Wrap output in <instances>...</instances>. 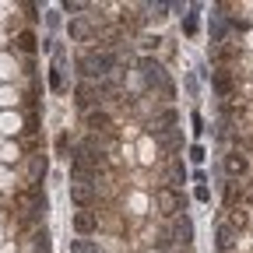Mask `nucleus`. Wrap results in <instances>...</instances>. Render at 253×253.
Here are the masks:
<instances>
[{"mask_svg": "<svg viewBox=\"0 0 253 253\" xmlns=\"http://www.w3.org/2000/svg\"><path fill=\"white\" fill-rule=\"evenodd\" d=\"M141 74H144V81L151 84V88H158L166 95V99H176V88H172V81L166 78V67L158 60H141Z\"/></svg>", "mask_w": 253, "mask_h": 253, "instance_id": "nucleus-1", "label": "nucleus"}, {"mask_svg": "<svg viewBox=\"0 0 253 253\" xmlns=\"http://www.w3.org/2000/svg\"><path fill=\"white\" fill-rule=\"evenodd\" d=\"M155 201H158V211H162L166 218H172V214L183 211V201H179V194H176L172 186H162V190L155 194Z\"/></svg>", "mask_w": 253, "mask_h": 253, "instance_id": "nucleus-2", "label": "nucleus"}, {"mask_svg": "<svg viewBox=\"0 0 253 253\" xmlns=\"http://www.w3.org/2000/svg\"><path fill=\"white\" fill-rule=\"evenodd\" d=\"M71 201L84 211V208L95 201V186H91V183H71Z\"/></svg>", "mask_w": 253, "mask_h": 253, "instance_id": "nucleus-3", "label": "nucleus"}, {"mask_svg": "<svg viewBox=\"0 0 253 253\" xmlns=\"http://www.w3.org/2000/svg\"><path fill=\"white\" fill-rule=\"evenodd\" d=\"M246 169H250V162H246V155H239V151L225 155V172H229V176H243Z\"/></svg>", "mask_w": 253, "mask_h": 253, "instance_id": "nucleus-4", "label": "nucleus"}, {"mask_svg": "<svg viewBox=\"0 0 253 253\" xmlns=\"http://www.w3.org/2000/svg\"><path fill=\"white\" fill-rule=\"evenodd\" d=\"M95 225H99V218H95L91 211H78V214H74V229H78L81 236L95 232Z\"/></svg>", "mask_w": 253, "mask_h": 253, "instance_id": "nucleus-5", "label": "nucleus"}, {"mask_svg": "<svg viewBox=\"0 0 253 253\" xmlns=\"http://www.w3.org/2000/svg\"><path fill=\"white\" fill-rule=\"evenodd\" d=\"M172 236H176L179 243H190V239H194V221H190L186 214H183V218H176V229H172Z\"/></svg>", "mask_w": 253, "mask_h": 253, "instance_id": "nucleus-6", "label": "nucleus"}, {"mask_svg": "<svg viewBox=\"0 0 253 253\" xmlns=\"http://www.w3.org/2000/svg\"><path fill=\"white\" fill-rule=\"evenodd\" d=\"M186 183V169H183V162H172L169 166V186L176 190V186H183Z\"/></svg>", "mask_w": 253, "mask_h": 253, "instance_id": "nucleus-7", "label": "nucleus"}, {"mask_svg": "<svg viewBox=\"0 0 253 253\" xmlns=\"http://www.w3.org/2000/svg\"><path fill=\"white\" fill-rule=\"evenodd\" d=\"M88 32H91V28H88V21H84V18H74V21H71V39L84 42V39H88Z\"/></svg>", "mask_w": 253, "mask_h": 253, "instance_id": "nucleus-8", "label": "nucleus"}, {"mask_svg": "<svg viewBox=\"0 0 253 253\" xmlns=\"http://www.w3.org/2000/svg\"><path fill=\"white\" fill-rule=\"evenodd\" d=\"M88 126H91V130H106V126H109V116H106L102 109H91V113H88Z\"/></svg>", "mask_w": 253, "mask_h": 253, "instance_id": "nucleus-9", "label": "nucleus"}, {"mask_svg": "<svg viewBox=\"0 0 253 253\" xmlns=\"http://www.w3.org/2000/svg\"><path fill=\"white\" fill-rule=\"evenodd\" d=\"M71 253H102V250L95 246L91 239H74V243H71Z\"/></svg>", "mask_w": 253, "mask_h": 253, "instance_id": "nucleus-10", "label": "nucleus"}, {"mask_svg": "<svg viewBox=\"0 0 253 253\" xmlns=\"http://www.w3.org/2000/svg\"><path fill=\"white\" fill-rule=\"evenodd\" d=\"M214 91H218V95H229V91H232V81H229L225 71H218V74H214Z\"/></svg>", "mask_w": 253, "mask_h": 253, "instance_id": "nucleus-11", "label": "nucleus"}, {"mask_svg": "<svg viewBox=\"0 0 253 253\" xmlns=\"http://www.w3.org/2000/svg\"><path fill=\"white\" fill-rule=\"evenodd\" d=\"M18 49L32 53V49H36V36H32V32H21V36H18Z\"/></svg>", "mask_w": 253, "mask_h": 253, "instance_id": "nucleus-12", "label": "nucleus"}, {"mask_svg": "<svg viewBox=\"0 0 253 253\" xmlns=\"http://www.w3.org/2000/svg\"><path fill=\"white\" fill-rule=\"evenodd\" d=\"M221 32H225V21H221V14H214L211 18V39L214 42H221Z\"/></svg>", "mask_w": 253, "mask_h": 253, "instance_id": "nucleus-13", "label": "nucleus"}, {"mask_svg": "<svg viewBox=\"0 0 253 253\" xmlns=\"http://www.w3.org/2000/svg\"><path fill=\"white\" fill-rule=\"evenodd\" d=\"M183 28H186V36H194V32H197V7H194V11H190V14H186V21H183Z\"/></svg>", "mask_w": 253, "mask_h": 253, "instance_id": "nucleus-14", "label": "nucleus"}, {"mask_svg": "<svg viewBox=\"0 0 253 253\" xmlns=\"http://www.w3.org/2000/svg\"><path fill=\"white\" fill-rule=\"evenodd\" d=\"M49 88H53V91H60V88H63V74H60V67H53V71H49Z\"/></svg>", "mask_w": 253, "mask_h": 253, "instance_id": "nucleus-15", "label": "nucleus"}, {"mask_svg": "<svg viewBox=\"0 0 253 253\" xmlns=\"http://www.w3.org/2000/svg\"><path fill=\"white\" fill-rule=\"evenodd\" d=\"M194 197H197V201H211V190H208L204 183H197V190H194Z\"/></svg>", "mask_w": 253, "mask_h": 253, "instance_id": "nucleus-16", "label": "nucleus"}, {"mask_svg": "<svg viewBox=\"0 0 253 253\" xmlns=\"http://www.w3.org/2000/svg\"><path fill=\"white\" fill-rule=\"evenodd\" d=\"M88 102H91V91L81 84V88H78V106H88Z\"/></svg>", "mask_w": 253, "mask_h": 253, "instance_id": "nucleus-17", "label": "nucleus"}, {"mask_svg": "<svg viewBox=\"0 0 253 253\" xmlns=\"http://www.w3.org/2000/svg\"><path fill=\"white\" fill-rule=\"evenodd\" d=\"M88 4H81V0H63V11H84Z\"/></svg>", "mask_w": 253, "mask_h": 253, "instance_id": "nucleus-18", "label": "nucleus"}, {"mask_svg": "<svg viewBox=\"0 0 253 253\" xmlns=\"http://www.w3.org/2000/svg\"><path fill=\"white\" fill-rule=\"evenodd\" d=\"M190 120H194V134H204V116H201V113H194Z\"/></svg>", "mask_w": 253, "mask_h": 253, "instance_id": "nucleus-19", "label": "nucleus"}, {"mask_svg": "<svg viewBox=\"0 0 253 253\" xmlns=\"http://www.w3.org/2000/svg\"><path fill=\"white\" fill-rule=\"evenodd\" d=\"M36 250H39V253H49V236H46V232L39 236V243H36Z\"/></svg>", "mask_w": 253, "mask_h": 253, "instance_id": "nucleus-20", "label": "nucleus"}, {"mask_svg": "<svg viewBox=\"0 0 253 253\" xmlns=\"http://www.w3.org/2000/svg\"><path fill=\"white\" fill-rule=\"evenodd\" d=\"M190 158H194V162H204V148L194 144V148H190Z\"/></svg>", "mask_w": 253, "mask_h": 253, "instance_id": "nucleus-21", "label": "nucleus"}]
</instances>
